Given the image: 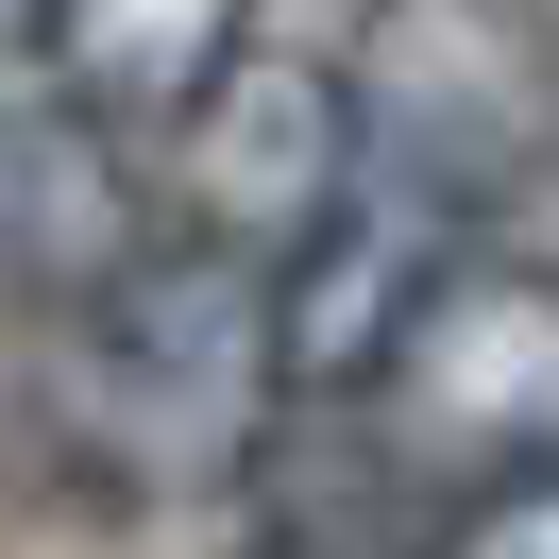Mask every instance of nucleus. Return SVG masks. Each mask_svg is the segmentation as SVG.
Returning <instances> with one entry per match:
<instances>
[{
	"label": "nucleus",
	"mask_w": 559,
	"mask_h": 559,
	"mask_svg": "<svg viewBox=\"0 0 559 559\" xmlns=\"http://www.w3.org/2000/svg\"><path fill=\"white\" fill-rule=\"evenodd\" d=\"M51 407H69V457H85L103 491H238L254 457H272V424H288V373H272V272L153 221L119 272L69 288Z\"/></svg>",
	"instance_id": "1"
},
{
	"label": "nucleus",
	"mask_w": 559,
	"mask_h": 559,
	"mask_svg": "<svg viewBox=\"0 0 559 559\" xmlns=\"http://www.w3.org/2000/svg\"><path fill=\"white\" fill-rule=\"evenodd\" d=\"M356 441L457 509V491H509V475H559V254H509V238H457L424 272V306L390 322V356L356 373Z\"/></svg>",
	"instance_id": "2"
},
{
	"label": "nucleus",
	"mask_w": 559,
	"mask_h": 559,
	"mask_svg": "<svg viewBox=\"0 0 559 559\" xmlns=\"http://www.w3.org/2000/svg\"><path fill=\"white\" fill-rule=\"evenodd\" d=\"M340 85H356V170H407L457 221H491L559 153V51L525 0H373Z\"/></svg>",
	"instance_id": "3"
},
{
	"label": "nucleus",
	"mask_w": 559,
	"mask_h": 559,
	"mask_svg": "<svg viewBox=\"0 0 559 559\" xmlns=\"http://www.w3.org/2000/svg\"><path fill=\"white\" fill-rule=\"evenodd\" d=\"M136 187H170V238L272 272V254L356 187V85H340V51H306V35L254 17V35L187 85V119L136 153Z\"/></svg>",
	"instance_id": "4"
},
{
	"label": "nucleus",
	"mask_w": 559,
	"mask_h": 559,
	"mask_svg": "<svg viewBox=\"0 0 559 559\" xmlns=\"http://www.w3.org/2000/svg\"><path fill=\"white\" fill-rule=\"evenodd\" d=\"M457 238H475V221L424 204L407 170H356L340 204L272 254V373H288V407H356V373L390 356V322L424 306V272H441Z\"/></svg>",
	"instance_id": "5"
},
{
	"label": "nucleus",
	"mask_w": 559,
	"mask_h": 559,
	"mask_svg": "<svg viewBox=\"0 0 559 559\" xmlns=\"http://www.w3.org/2000/svg\"><path fill=\"white\" fill-rule=\"evenodd\" d=\"M238 35H254V0H35V103L85 119L103 153H153Z\"/></svg>",
	"instance_id": "6"
},
{
	"label": "nucleus",
	"mask_w": 559,
	"mask_h": 559,
	"mask_svg": "<svg viewBox=\"0 0 559 559\" xmlns=\"http://www.w3.org/2000/svg\"><path fill=\"white\" fill-rule=\"evenodd\" d=\"M272 509H254V559H424V491L356 441L340 407H288L272 424Z\"/></svg>",
	"instance_id": "7"
},
{
	"label": "nucleus",
	"mask_w": 559,
	"mask_h": 559,
	"mask_svg": "<svg viewBox=\"0 0 559 559\" xmlns=\"http://www.w3.org/2000/svg\"><path fill=\"white\" fill-rule=\"evenodd\" d=\"M424 559H559V475H509V491L424 509Z\"/></svg>",
	"instance_id": "8"
},
{
	"label": "nucleus",
	"mask_w": 559,
	"mask_h": 559,
	"mask_svg": "<svg viewBox=\"0 0 559 559\" xmlns=\"http://www.w3.org/2000/svg\"><path fill=\"white\" fill-rule=\"evenodd\" d=\"M0 85H35V0H0Z\"/></svg>",
	"instance_id": "9"
}]
</instances>
